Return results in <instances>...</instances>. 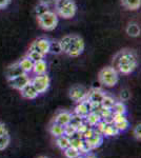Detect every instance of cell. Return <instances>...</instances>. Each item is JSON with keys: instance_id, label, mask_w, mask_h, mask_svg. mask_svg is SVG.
I'll list each match as a JSON object with an SVG mask.
<instances>
[{"instance_id": "obj_1", "label": "cell", "mask_w": 141, "mask_h": 158, "mask_svg": "<svg viewBox=\"0 0 141 158\" xmlns=\"http://www.w3.org/2000/svg\"><path fill=\"white\" fill-rule=\"evenodd\" d=\"M138 65V58L132 50H122L113 59V68L124 75L133 73Z\"/></svg>"}, {"instance_id": "obj_2", "label": "cell", "mask_w": 141, "mask_h": 158, "mask_svg": "<svg viewBox=\"0 0 141 158\" xmlns=\"http://www.w3.org/2000/svg\"><path fill=\"white\" fill-rule=\"evenodd\" d=\"M59 42H60L62 52L71 57H78L84 51L83 39L77 35H66Z\"/></svg>"}, {"instance_id": "obj_3", "label": "cell", "mask_w": 141, "mask_h": 158, "mask_svg": "<svg viewBox=\"0 0 141 158\" xmlns=\"http://www.w3.org/2000/svg\"><path fill=\"white\" fill-rule=\"evenodd\" d=\"M56 14L64 19L73 18L76 14L77 6L74 0H55Z\"/></svg>"}, {"instance_id": "obj_4", "label": "cell", "mask_w": 141, "mask_h": 158, "mask_svg": "<svg viewBox=\"0 0 141 158\" xmlns=\"http://www.w3.org/2000/svg\"><path fill=\"white\" fill-rule=\"evenodd\" d=\"M98 79L102 85L107 86V88H113L117 85L118 80H119V74L115 68L106 67L99 72Z\"/></svg>"}, {"instance_id": "obj_5", "label": "cell", "mask_w": 141, "mask_h": 158, "mask_svg": "<svg viewBox=\"0 0 141 158\" xmlns=\"http://www.w3.org/2000/svg\"><path fill=\"white\" fill-rule=\"evenodd\" d=\"M38 23L43 30L45 31H53L58 25V15L53 11H48L41 16L37 17Z\"/></svg>"}, {"instance_id": "obj_6", "label": "cell", "mask_w": 141, "mask_h": 158, "mask_svg": "<svg viewBox=\"0 0 141 158\" xmlns=\"http://www.w3.org/2000/svg\"><path fill=\"white\" fill-rule=\"evenodd\" d=\"M50 77L47 74H43V75H36L34 78L31 79V83L35 86V89L39 94L44 93L45 91L50 86Z\"/></svg>"}, {"instance_id": "obj_7", "label": "cell", "mask_w": 141, "mask_h": 158, "mask_svg": "<svg viewBox=\"0 0 141 158\" xmlns=\"http://www.w3.org/2000/svg\"><path fill=\"white\" fill-rule=\"evenodd\" d=\"M48 47H50V40L47 39V38H38L36 39L34 42L31 44L30 50L32 51H37L40 54L42 55H47L48 54Z\"/></svg>"}, {"instance_id": "obj_8", "label": "cell", "mask_w": 141, "mask_h": 158, "mask_svg": "<svg viewBox=\"0 0 141 158\" xmlns=\"http://www.w3.org/2000/svg\"><path fill=\"white\" fill-rule=\"evenodd\" d=\"M7 81H9V85H11L13 89L18 90V91H21L25 85H29L31 82V78L27 74L24 73V74H22V75L18 76V77L10 79V80H7Z\"/></svg>"}, {"instance_id": "obj_9", "label": "cell", "mask_w": 141, "mask_h": 158, "mask_svg": "<svg viewBox=\"0 0 141 158\" xmlns=\"http://www.w3.org/2000/svg\"><path fill=\"white\" fill-rule=\"evenodd\" d=\"M70 97L75 102H81L88 97V92L81 85H75L70 90Z\"/></svg>"}, {"instance_id": "obj_10", "label": "cell", "mask_w": 141, "mask_h": 158, "mask_svg": "<svg viewBox=\"0 0 141 158\" xmlns=\"http://www.w3.org/2000/svg\"><path fill=\"white\" fill-rule=\"evenodd\" d=\"M84 141H85V143L89 147V149L94 150V149H96V148L101 146V143L103 142V135L95 132L89 138L84 139Z\"/></svg>"}, {"instance_id": "obj_11", "label": "cell", "mask_w": 141, "mask_h": 158, "mask_svg": "<svg viewBox=\"0 0 141 158\" xmlns=\"http://www.w3.org/2000/svg\"><path fill=\"white\" fill-rule=\"evenodd\" d=\"M20 93H21L22 97L25 98V99H35L38 95H39V93H38L37 90L35 89V86L33 85L31 82L29 83V85H25L24 88L20 91Z\"/></svg>"}, {"instance_id": "obj_12", "label": "cell", "mask_w": 141, "mask_h": 158, "mask_svg": "<svg viewBox=\"0 0 141 158\" xmlns=\"http://www.w3.org/2000/svg\"><path fill=\"white\" fill-rule=\"evenodd\" d=\"M6 74L7 80H10V79H13L15 77H18V76L22 75V74H24V72L21 70L19 63L17 62V63H14V64L10 65V67L7 68Z\"/></svg>"}, {"instance_id": "obj_13", "label": "cell", "mask_w": 141, "mask_h": 158, "mask_svg": "<svg viewBox=\"0 0 141 158\" xmlns=\"http://www.w3.org/2000/svg\"><path fill=\"white\" fill-rule=\"evenodd\" d=\"M104 96H106V94L102 91L98 90V89H94V90H92L89 93H88L86 99H88L89 102H97V103L101 104V101H102V99L104 98Z\"/></svg>"}, {"instance_id": "obj_14", "label": "cell", "mask_w": 141, "mask_h": 158, "mask_svg": "<svg viewBox=\"0 0 141 158\" xmlns=\"http://www.w3.org/2000/svg\"><path fill=\"white\" fill-rule=\"evenodd\" d=\"M89 113V108L88 99L81 101V102H78L77 106L75 108V114H76V115L82 117V118L84 119V117L88 115Z\"/></svg>"}, {"instance_id": "obj_15", "label": "cell", "mask_w": 141, "mask_h": 158, "mask_svg": "<svg viewBox=\"0 0 141 158\" xmlns=\"http://www.w3.org/2000/svg\"><path fill=\"white\" fill-rule=\"evenodd\" d=\"M48 70V64L47 61L44 59L35 61L34 65H33V70L32 72H34L35 75H43V74H47Z\"/></svg>"}, {"instance_id": "obj_16", "label": "cell", "mask_w": 141, "mask_h": 158, "mask_svg": "<svg viewBox=\"0 0 141 158\" xmlns=\"http://www.w3.org/2000/svg\"><path fill=\"white\" fill-rule=\"evenodd\" d=\"M71 117H72V114L68 113V112H66V111L60 112V113H58L57 115H56L54 122H56V123L64 127V126H66V124L70 123Z\"/></svg>"}, {"instance_id": "obj_17", "label": "cell", "mask_w": 141, "mask_h": 158, "mask_svg": "<svg viewBox=\"0 0 141 158\" xmlns=\"http://www.w3.org/2000/svg\"><path fill=\"white\" fill-rule=\"evenodd\" d=\"M100 120H101V117L97 112H89L88 115L84 117V122L91 128H94Z\"/></svg>"}, {"instance_id": "obj_18", "label": "cell", "mask_w": 141, "mask_h": 158, "mask_svg": "<svg viewBox=\"0 0 141 158\" xmlns=\"http://www.w3.org/2000/svg\"><path fill=\"white\" fill-rule=\"evenodd\" d=\"M18 63H19V65H20V68H21V70L23 71L25 74H29V73L32 72L33 65H34V62H33V61L31 60L29 57H27V56H25V57L22 58V59L20 60Z\"/></svg>"}, {"instance_id": "obj_19", "label": "cell", "mask_w": 141, "mask_h": 158, "mask_svg": "<svg viewBox=\"0 0 141 158\" xmlns=\"http://www.w3.org/2000/svg\"><path fill=\"white\" fill-rule=\"evenodd\" d=\"M121 4L126 10L130 11H135L140 7L141 0H121Z\"/></svg>"}, {"instance_id": "obj_20", "label": "cell", "mask_w": 141, "mask_h": 158, "mask_svg": "<svg viewBox=\"0 0 141 158\" xmlns=\"http://www.w3.org/2000/svg\"><path fill=\"white\" fill-rule=\"evenodd\" d=\"M56 144H57V147L61 151H63V150H65L68 147L71 146V138H68L65 135L59 136L57 137V139H56Z\"/></svg>"}, {"instance_id": "obj_21", "label": "cell", "mask_w": 141, "mask_h": 158, "mask_svg": "<svg viewBox=\"0 0 141 158\" xmlns=\"http://www.w3.org/2000/svg\"><path fill=\"white\" fill-rule=\"evenodd\" d=\"M50 132L54 137L57 138V137H59V136L64 135V127H62V126H60V124L54 122L50 128Z\"/></svg>"}, {"instance_id": "obj_22", "label": "cell", "mask_w": 141, "mask_h": 158, "mask_svg": "<svg viewBox=\"0 0 141 158\" xmlns=\"http://www.w3.org/2000/svg\"><path fill=\"white\" fill-rule=\"evenodd\" d=\"M126 33L131 37H138L140 35V27L137 23H130L126 27Z\"/></svg>"}, {"instance_id": "obj_23", "label": "cell", "mask_w": 141, "mask_h": 158, "mask_svg": "<svg viewBox=\"0 0 141 158\" xmlns=\"http://www.w3.org/2000/svg\"><path fill=\"white\" fill-rule=\"evenodd\" d=\"M63 153H64L66 158H77L81 155V153L78 149H76V148H74L72 146L68 147L65 150H63Z\"/></svg>"}, {"instance_id": "obj_24", "label": "cell", "mask_w": 141, "mask_h": 158, "mask_svg": "<svg viewBox=\"0 0 141 158\" xmlns=\"http://www.w3.org/2000/svg\"><path fill=\"white\" fill-rule=\"evenodd\" d=\"M48 53H52L54 55H58L62 53V49H61L60 42L56 41V40H53V41H50V47H48Z\"/></svg>"}, {"instance_id": "obj_25", "label": "cell", "mask_w": 141, "mask_h": 158, "mask_svg": "<svg viewBox=\"0 0 141 158\" xmlns=\"http://www.w3.org/2000/svg\"><path fill=\"white\" fill-rule=\"evenodd\" d=\"M118 134H119V131L115 128L114 123L112 124L106 123V127H104L103 131H102V135H104V136H115V135Z\"/></svg>"}, {"instance_id": "obj_26", "label": "cell", "mask_w": 141, "mask_h": 158, "mask_svg": "<svg viewBox=\"0 0 141 158\" xmlns=\"http://www.w3.org/2000/svg\"><path fill=\"white\" fill-rule=\"evenodd\" d=\"M115 102H116V100H115L114 98L111 97V96H104V98L102 99L101 101V106L104 109H109V110H112V108L114 106Z\"/></svg>"}, {"instance_id": "obj_27", "label": "cell", "mask_w": 141, "mask_h": 158, "mask_svg": "<svg viewBox=\"0 0 141 158\" xmlns=\"http://www.w3.org/2000/svg\"><path fill=\"white\" fill-rule=\"evenodd\" d=\"M113 114H125L126 113V108L122 102L120 101H116L114 104V106L112 108Z\"/></svg>"}, {"instance_id": "obj_28", "label": "cell", "mask_w": 141, "mask_h": 158, "mask_svg": "<svg viewBox=\"0 0 141 158\" xmlns=\"http://www.w3.org/2000/svg\"><path fill=\"white\" fill-rule=\"evenodd\" d=\"M48 11H50V6H48V4L40 3L39 2V4H38L35 9V14L37 17H39V16H41L42 14H44V13H47Z\"/></svg>"}, {"instance_id": "obj_29", "label": "cell", "mask_w": 141, "mask_h": 158, "mask_svg": "<svg viewBox=\"0 0 141 158\" xmlns=\"http://www.w3.org/2000/svg\"><path fill=\"white\" fill-rule=\"evenodd\" d=\"M27 57H29L31 60L33 61V62H35V61H38V60H41L44 58V55L40 54L39 52H37V51H32V50H29V53H27Z\"/></svg>"}, {"instance_id": "obj_30", "label": "cell", "mask_w": 141, "mask_h": 158, "mask_svg": "<svg viewBox=\"0 0 141 158\" xmlns=\"http://www.w3.org/2000/svg\"><path fill=\"white\" fill-rule=\"evenodd\" d=\"M114 126L119 132H123V131H125V130L129 129L130 122H129L127 119H124V120L119 121V122H114Z\"/></svg>"}, {"instance_id": "obj_31", "label": "cell", "mask_w": 141, "mask_h": 158, "mask_svg": "<svg viewBox=\"0 0 141 158\" xmlns=\"http://www.w3.org/2000/svg\"><path fill=\"white\" fill-rule=\"evenodd\" d=\"M83 121H84V119L82 118V117L76 115V114H74V115H72L71 120H70V123H68V124H71V126L75 127V128L77 129L79 126H80L81 123H82Z\"/></svg>"}, {"instance_id": "obj_32", "label": "cell", "mask_w": 141, "mask_h": 158, "mask_svg": "<svg viewBox=\"0 0 141 158\" xmlns=\"http://www.w3.org/2000/svg\"><path fill=\"white\" fill-rule=\"evenodd\" d=\"M11 138H10V135H4V136H0V151H3L6 150L10 144Z\"/></svg>"}, {"instance_id": "obj_33", "label": "cell", "mask_w": 141, "mask_h": 158, "mask_svg": "<svg viewBox=\"0 0 141 158\" xmlns=\"http://www.w3.org/2000/svg\"><path fill=\"white\" fill-rule=\"evenodd\" d=\"M77 134V129L75 127L71 126V124H66L64 126V135L68 136V138H72L73 136H75Z\"/></svg>"}, {"instance_id": "obj_34", "label": "cell", "mask_w": 141, "mask_h": 158, "mask_svg": "<svg viewBox=\"0 0 141 158\" xmlns=\"http://www.w3.org/2000/svg\"><path fill=\"white\" fill-rule=\"evenodd\" d=\"M89 128V127L85 123V122L83 121L82 123H81L80 126H79L78 128H77V134L80 135V136H81V135H82V134L84 133V132H85Z\"/></svg>"}, {"instance_id": "obj_35", "label": "cell", "mask_w": 141, "mask_h": 158, "mask_svg": "<svg viewBox=\"0 0 141 158\" xmlns=\"http://www.w3.org/2000/svg\"><path fill=\"white\" fill-rule=\"evenodd\" d=\"M120 97H121L122 100H127V99H130L131 97V93L127 90H123V91H121Z\"/></svg>"}, {"instance_id": "obj_36", "label": "cell", "mask_w": 141, "mask_h": 158, "mask_svg": "<svg viewBox=\"0 0 141 158\" xmlns=\"http://www.w3.org/2000/svg\"><path fill=\"white\" fill-rule=\"evenodd\" d=\"M7 134H9V132H7L6 124L0 122V136H4V135H7Z\"/></svg>"}, {"instance_id": "obj_37", "label": "cell", "mask_w": 141, "mask_h": 158, "mask_svg": "<svg viewBox=\"0 0 141 158\" xmlns=\"http://www.w3.org/2000/svg\"><path fill=\"white\" fill-rule=\"evenodd\" d=\"M140 124H138V126H136L135 127V129H134V135H135V137H136V139L137 140H140Z\"/></svg>"}, {"instance_id": "obj_38", "label": "cell", "mask_w": 141, "mask_h": 158, "mask_svg": "<svg viewBox=\"0 0 141 158\" xmlns=\"http://www.w3.org/2000/svg\"><path fill=\"white\" fill-rule=\"evenodd\" d=\"M11 0H0V9H4L10 4Z\"/></svg>"}, {"instance_id": "obj_39", "label": "cell", "mask_w": 141, "mask_h": 158, "mask_svg": "<svg viewBox=\"0 0 141 158\" xmlns=\"http://www.w3.org/2000/svg\"><path fill=\"white\" fill-rule=\"evenodd\" d=\"M40 3H44V4H48L50 6L52 2H55V0H38Z\"/></svg>"}, {"instance_id": "obj_40", "label": "cell", "mask_w": 141, "mask_h": 158, "mask_svg": "<svg viewBox=\"0 0 141 158\" xmlns=\"http://www.w3.org/2000/svg\"><path fill=\"white\" fill-rule=\"evenodd\" d=\"M85 158H97V157L95 156L94 154H88V155L85 156Z\"/></svg>"}, {"instance_id": "obj_41", "label": "cell", "mask_w": 141, "mask_h": 158, "mask_svg": "<svg viewBox=\"0 0 141 158\" xmlns=\"http://www.w3.org/2000/svg\"><path fill=\"white\" fill-rule=\"evenodd\" d=\"M77 158H85V157H83V156H81V155H80V156H78Z\"/></svg>"}, {"instance_id": "obj_42", "label": "cell", "mask_w": 141, "mask_h": 158, "mask_svg": "<svg viewBox=\"0 0 141 158\" xmlns=\"http://www.w3.org/2000/svg\"><path fill=\"white\" fill-rule=\"evenodd\" d=\"M39 158H48V157H44V156H41V157H39Z\"/></svg>"}]
</instances>
